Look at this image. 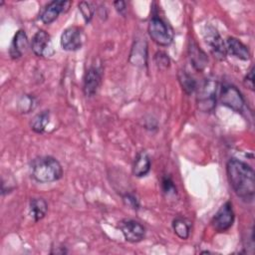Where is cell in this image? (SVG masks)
Returning <instances> with one entry per match:
<instances>
[{
  "label": "cell",
  "instance_id": "cell-22",
  "mask_svg": "<svg viewBox=\"0 0 255 255\" xmlns=\"http://www.w3.org/2000/svg\"><path fill=\"white\" fill-rule=\"evenodd\" d=\"M18 106H19V110H20L21 113L28 114V113H30L31 111H33L35 109L36 100L32 96L25 95L20 99Z\"/></svg>",
  "mask_w": 255,
  "mask_h": 255
},
{
  "label": "cell",
  "instance_id": "cell-2",
  "mask_svg": "<svg viewBox=\"0 0 255 255\" xmlns=\"http://www.w3.org/2000/svg\"><path fill=\"white\" fill-rule=\"evenodd\" d=\"M32 177L41 183H48L59 180L63 175L61 163L52 156H38L30 163Z\"/></svg>",
  "mask_w": 255,
  "mask_h": 255
},
{
  "label": "cell",
  "instance_id": "cell-25",
  "mask_svg": "<svg viewBox=\"0 0 255 255\" xmlns=\"http://www.w3.org/2000/svg\"><path fill=\"white\" fill-rule=\"evenodd\" d=\"M161 185H162V190L164 191V193H166L167 195L170 194H175L176 193V187L173 184V181L171 180L170 177H163L162 181H161Z\"/></svg>",
  "mask_w": 255,
  "mask_h": 255
},
{
  "label": "cell",
  "instance_id": "cell-19",
  "mask_svg": "<svg viewBox=\"0 0 255 255\" xmlns=\"http://www.w3.org/2000/svg\"><path fill=\"white\" fill-rule=\"evenodd\" d=\"M177 77H178V81H179V84H180L182 90L187 95L192 94L196 90V87H197L196 81L186 71L180 70L178 72Z\"/></svg>",
  "mask_w": 255,
  "mask_h": 255
},
{
  "label": "cell",
  "instance_id": "cell-5",
  "mask_svg": "<svg viewBox=\"0 0 255 255\" xmlns=\"http://www.w3.org/2000/svg\"><path fill=\"white\" fill-rule=\"evenodd\" d=\"M203 38L211 54L219 61L225 60L227 55L226 46L217 30L212 26H207L203 32Z\"/></svg>",
  "mask_w": 255,
  "mask_h": 255
},
{
  "label": "cell",
  "instance_id": "cell-1",
  "mask_svg": "<svg viewBox=\"0 0 255 255\" xmlns=\"http://www.w3.org/2000/svg\"><path fill=\"white\" fill-rule=\"evenodd\" d=\"M229 183L235 194L245 202L253 201L255 194V175L253 168L236 158H231L226 164Z\"/></svg>",
  "mask_w": 255,
  "mask_h": 255
},
{
  "label": "cell",
  "instance_id": "cell-13",
  "mask_svg": "<svg viewBox=\"0 0 255 255\" xmlns=\"http://www.w3.org/2000/svg\"><path fill=\"white\" fill-rule=\"evenodd\" d=\"M188 55L194 69L197 71H202L206 67L208 63L207 55L193 40H189Z\"/></svg>",
  "mask_w": 255,
  "mask_h": 255
},
{
  "label": "cell",
  "instance_id": "cell-11",
  "mask_svg": "<svg viewBox=\"0 0 255 255\" xmlns=\"http://www.w3.org/2000/svg\"><path fill=\"white\" fill-rule=\"evenodd\" d=\"M70 5L69 1H63V0H54L50 2L46 7L43 9V11L40 14V19L44 24H51L54 22L58 16L63 13L65 10H68Z\"/></svg>",
  "mask_w": 255,
  "mask_h": 255
},
{
  "label": "cell",
  "instance_id": "cell-24",
  "mask_svg": "<svg viewBox=\"0 0 255 255\" xmlns=\"http://www.w3.org/2000/svg\"><path fill=\"white\" fill-rule=\"evenodd\" d=\"M154 62L158 69L165 70L169 67L170 60L168 55H166L164 52H157L154 56Z\"/></svg>",
  "mask_w": 255,
  "mask_h": 255
},
{
  "label": "cell",
  "instance_id": "cell-7",
  "mask_svg": "<svg viewBox=\"0 0 255 255\" xmlns=\"http://www.w3.org/2000/svg\"><path fill=\"white\" fill-rule=\"evenodd\" d=\"M234 222V211L231 202H225L215 213L212 218L211 224L213 228L218 232H224L228 230Z\"/></svg>",
  "mask_w": 255,
  "mask_h": 255
},
{
  "label": "cell",
  "instance_id": "cell-26",
  "mask_svg": "<svg viewBox=\"0 0 255 255\" xmlns=\"http://www.w3.org/2000/svg\"><path fill=\"white\" fill-rule=\"evenodd\" d=\"M123 200H124V202H125L126 205L129 206L130 208H132V209H134V210H137L138 207H139L138 200H137L136 197H135L134 195H132V194H129V193L125 194V195L123 196Z\"/></svg>",
  "mask_w": 255,
  "mask_h": 255
},
{
  "label": "cell",
  "instance_id": "cell-15",
  "mask_svg": "<svg viewBox=\"0 0 255 255\" xmlns=\"http://www.w3.org/2000/svg\"><path fill=\"white\" fill-rule=\"evenodd\" d=\"M146 43L142 40H137L133 43L131 52L129 55V62L134 66L143 67L146 65L147 49Z\"/></svg>",
  "mask_w": 255,
  "mask_h": 255
},
{
  "label": "cell",
  "instance_id": "cell-10",
  "mask_svg": "<svg viewBox=\"0 0 255 255\" xmlns=\"http://www.w3.org/2000/svg\"><path fill=\"white\" fill-rule=\"evenodd\" d=\"M82 29L71 26L64 30L61 35V46L66 51H77L82 47Z\"/></svg>",
  "mask_w": 255,
  "mask_h": 255
},
{
  "label": "cell",
  "instance_id": "cell-21",
  "mask_svg": "<svg viewBox=\"0 0 255 255\" xmlns=\"http://www.w3.org/2000/svg\"><path fill=\"white\" fill-rule=\"evenodd\" d=\"M172 228L174 233L181 239H186L189 236L190 224L185 219L176 218L172 221Z\"/></svg>",
  "mask_w": 255,
  "mask_h": 255
},
{
  "label": "cell",
  "instance_id": "cell-20",
  "mask_svg": "<svg viewBox=\"0 0 255 255\" xmlns=\"http://www.w3.org/2000/svg\"><path fill=\"white\" fill-rule=\"evenodd\" d=\"M49 119H50L49 111H43L42 113L34 117V119L31 122V128L37 133H42L45 130L47 125L49 124Z\"/></svg>",
  "mask_w": 255,
  "mask_h": 255
},
{
  "label": "cell",
  "instance_id": "cell-17",
  "mask_svg": "<svg viewBox=\"0 0 255 255\" xmlns=\"http://www.w3.org/2000/svg\"><path fill=\"white\" fill-rule=\"evenodd\" d=\"M150 159L145 151H139L132 163V173L137 177L146 175L150 170Z\"/></svg>",
  "mask_w": 255,
  "mask_h": 255
},
{
  "label": "cell",
  "instance_id": "cell-14",
  "mask_svg": "<svg viewBox=\"0 0 255 255\" xmlns=\"http://www.w3.org/2000/svg\"><path fill=\"white\" fill-rule=\"evenodd\" d=\"M27 48H28V38L25 31L23 30L17 31L9 49V54L11 58L14 60L21 58L23 54L26 52Z\"/></svg>",
  "mask_w": 255,
  "mask_h": 255
},
{
  "label": "cell",
  "instance_id": "cell-4",
  "mask_svg": "<svg viewBox=\"0 0 255 255\" xmlns=\"http://www.w3.org/2000/svg\"><path fill=\"white\" fill-rule=\"evenodd\" d=\"M216 82L210 79H206L197 94V107L203 113H209L213 111L216 103Z\"/></svg>",
  "mask_w": 255,
  "mask_h": 255
},
{
  "label": "cell",
  "instance_id": "cell-3",
  "mask_svg": "<svg viewBox=\"0 0 255 255\" xmlns=\"http://www.w3.org/2000/svg\"><path fill=\"white\" fill-rule=\"evenodd\" d=\"M147 32L151 40L159 46H168L173 41L172 29L159 17H152L150 19Z\"/></svg>",
  "mask_w": 255,
  "mask_h": 255
},
{
  "label": "cell",
  "instance_id": "cell-23",
  "mask_svg": "<svg viewBox=\"0 0 255 255\" xmlns=\"http://www.w3.org/2000/svg\"><path fill=\"white\" fill-rule=\"evenodd\" d=\"M79 10L85 20L86 23H89L93 16H94V12H95V8L93 7V5L89 2L86 1H82L79 3Z\"/></svg>",
  "mask_w": 255,
  "mask_h": 255
},
{
  "label": "cell",
  "instance_id": "cell-18",
  "mask_svg": "<svg viewBox=\"0 0 255 255\" xmlns=\"http://www.w3.org/2000/svg\"><path fill=\"white\" fill-rule=\"evenodd\" d=\"M29 209L34 221H39L45 217L48 210V204L43 198H32L30 200Z\"/></svg>",
  "mask_w": 255,
  "mask_h": 255
},
{
  "label": "cell",
  "instance_id": "cell-9",
  "mask_svg": "<svg viewBox=\"0 0 255 255\" xmlns=\"http://www.w3.org/2000/svg\"><path fill=\"white\" fill-rule=\"evenodd\" d=\"M31 48L34 54L38 57H48L54 54L51 37L44 30H39L33 36Z\"/></svg>",
  "mask_w": 255,
  "mask_h": 255
},
{
  "label": "cell",
  "instance_id": "cell-12",
  "mask_svg": "<svg viewBox=\"0 0 255 255\" xmlns=\"http://www.w3.org/2000/svg\"><path fill=\"white\" fill-rule=\"evenodd\" d=\"M102 82V76L97 68L91 67L84 76V94L86 97H93L98 92Z\"/></svg>",
  "mask_w": 255,
  "mask_h": 255
},
{
  "label": "cell",
  "instance_id": "cell-8",
  "mask_svg": "<svg viewBox=\"0 0 255 255\" xmlns=\"http://www.w3.org/2000/svg\"><path fill=\"white\" fill-rule=\"evenodd\" d=\"M125 239L131 243L139 242L143 239L145 234L144 227L137 221L132 219H124L119 223Z\"/></svg>",
  "mask_w": 255,
  "mask_h": 255
},
{
  "label": "cell",
  "instance_id": "cell-6",
  "mask_svg": "<svg viewBox=\"0 0 255 255\" xmlns=\"http://www.w3.org/2000/svg\"><path fill=\"white\" fill-rule=\"evenodd\" d=\"M220 103L235 111V112H241L244 107V99L239 92V90L231 84H224L221 87L220 90V96H219Z\"/></svg>",
  "mask_w": 255,
  "mask_h": 255
},
{
  "label": "cell",
  "instance_id": "cell-28",
  "mask_svg": "<svg viewBox=\"0 0 255 255\" xmlns=\"http://www.w3.org/2000/svg\"><path fill=\"white\" fill-rule=\"evenodd\" d=\"M114 5H115L116 10H117L120 14H122V15H125V14H126L127 7H126V3H125L124 1H116V2L114 3Z\"/></svg>",
  "mask_w": 255,
  "mask_h": 255
},
{
  "label": "cell",
  "instance_id": "cell-27",
  "mask_svg": "<svg viewBox=\"0 0 255 255\" xmlns=\"http://www.w3.org/2000/svg\"><path fill=\"white\" fill-rule=\"evenodd\" d=\"M243 83H244V86L247 87L248 89H250L251 91L254 90V68L253 67H251V69L245 76Z\"/></svg>",
  "mask_w": 255,
  "mask_h": 255
},
{
  "label": "cell",
  "instance_id": "cell-16",
  "mask_svg": "<svg viewBox=\"0 0 255 255\" xmlns=\"http://www.w3.org/2000/svg\"><path fill=\"white\" fill-rule=\"evenodd\" d=\"M226 51L232 56L247 61L250 59V52L248 48L238 39L233 37H228L226 40Z\"/></svg>",
  "mask_w": 255,
  "mask_h": 255
}]
</instances>
